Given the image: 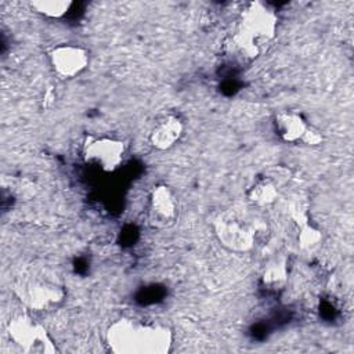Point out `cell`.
Wrapping results in <instances>:
<instances>
[{
	"label": "cell",
	"mask_w": 354,
	"mask_h": 354,
	"mask_svg": "<svg viewBox=\"0 0 354 354\" xmlns=\"http://www.w3.org/2000/svg\"><path fill=\"white\" fill-rule=\"evenodd\" d=\"M278 22V14L270 4L259 0L249 3L230 37L231 53L243 61L259 58L274 41Z\"/></svg>",
	"instance_id": "1"
},
{
	"label": "cell",
	"mask_w": 354,
	"mask_h": 354,
	"mask_svg": "<svg viewBox=\"0 0 354 354\" xmlns=\"http://www.w3.org/2000/svg\"><path fill=\"white\" fill-rule=\"evenodd\" d=\"M173 340L169 326L133 318H119L105 332L108 350L115 354H167Z\"/></svg>",
	"instance_id": "2"
},
{
	"label": "cell",
	"mask_w": 354,
	"mask_h": 354,
	"mask_svg": "<svg viewBox=\"0 0 354 354\" xmlns=\"http://www.w3.org/2000/svg\"><path fill=\"white\" fill-rule=\"evenodd\" d=\"M254 209V207H253ZM243 209L221 212L213 221L214 236L218 243L232 253H249L259 245H264L271 236V228L264 216Z\"/></svg>",
	"instance_id": "3"
},
{
	"label": "cell",
	"mask_w": 354,
	"mask_h": 354,
	"mask_svg": "<svg viewBox=\"0 0 354 354\" xmlns=\"http://www.w3.org/2000/svg\"><path fill=\"white\" fill-rule=\"evenodd\" d=\"M8 342L22 354H55L58 347L47 328L22 313L12 317L6 328Z\"/></svg>",
	"instance_id": "4"
},
{
	"label": "cell",
	"mask_w": 354,
	"mask_h": 354,
	"mask_svg": "<svg viewBox=\"0 0 354 354\" xmlns=\"http://www.w3.org/2000/svg\"><path fill=\"white\" fill-rule=\"evenodd\" d=\"M17 295L32 311H51L65 299V289L53 278L43 274H29L17 283Z\"/></svg>",
	"instance_id": "5"
},
{
	"label": "cell",
	"mask_w": 354,
	"mask_h": 354,
	"mask_svg": "<svg viewBox=\"0 0 354 354\" xmlns=\"http://www.w3.org/2000/svg\"><path fill=\"white\" fill-rule=\"evenodd\" d=\"M126 144L111 136L86 134L82 142V159L104 173H115L126 156Z\"/></svg>",
	"instance_id": "6"
},
{
	"label": "cell",
	"mask_w": 354,
	"mask_h": 354,
	"mask_svg": "<svg viewBox=\"0 0 354 354\" xmlns=\"http://www.w3.org/2000/svg\"><path fill=\"white\" fill-rule=\"evenodd\" d=\"M274 127L278 137L288 144L318 147L325 140L324 133L295 109H283L275 113Z\"/></svg>",
	"instance_id": "7"
},
{
	"label": "cell",
	"mask_w": 354,
	"mask_h": 354,
	"mask_svg": "<svg viewBox=\"0 0 354 354\" xmlns=\"http://www.w3.org/2000/svg\"><path fill=\"white\" fill-rule=\"evenodd\" d=\"M53 72L61 79H73L84 72L90 64V51L76 43H61L47 53Z\"/></svg>",
	"instance_id": "8"
},
{
	"label": "cell",
	"mask_w": 354,
	"mask_h": 354,
	"mask_svg": "<svg viewBox=\"0 0 354 354\" xmlns=\"http://www.w3.org/2000/svg\"><path fill=\"white\" fill-rule=\"evenodd\" d=\"M289 180V171L285 167L275 166L259 174L246 191V198L252 207L263 210L272 206L281 195L282 185Z\"/></svg>",
	"instance_id": "9"
},
{
	"label": "cell",
	"mask_w": 354,
	"mask_h": 354,
	"mask_svg": "<svg viewBox=\"0 0 354 354\" xmlns=\"http://www.w3.org/2000/svg\"><path fill=\"white\" fill-rule=\"evenodd\" d=\"M178 218V199L166 184H156L148 198V221L152 228L167 230Z\"/></svg>",
	"instance_id": "10"
},
{
	"label": "cell",
	"mask_w": 354,
	"mask_h": 354,
	"mask_svg": "<svg viewBox=\"0 0 354 354\" xmlns=\"http://www.w3.org/2000/svg\"><path fill=\"white\" fill-rule=\"evenodd\" d=\"M184 122L176 113H166L162 115L152 126L148 134L149 144L158 151H169L184 136Z\"/></svg>",
	"instance_id": "11"
},
{
	"label": "cell",
	"mask_w": 354,
	"mask_h": 354,
	"mask_svg": "<svg viewBox=\"0 0 354 354\" xmlns=\"http://www.w3.org/2000/svg\"><path fill=\"white\" fill-rule=\"evenodd\" d=\"M288 212L295 227L297 246L303 252L315 250L322 242L321 230L311 221L308 213L297 203H290Z\"/></svg>",
	"instance_id": "12"
},
{
	"label": "cell",
	"mask_w": 354,
	"mask_h": 354,
	"mask_svg": "<svg viewBox=\"0 0 354 354\" xmlns=\"http://www.w3.org/2000/svg\"><path fill=\"white\" fill-rule=\"evenodd\" d=\"M260 285L267 292H279L282 290L289 279V267L288 259L282 254L274 256L270 259L261 268L260 272Z\"/></svg>",
	"instance_id": "13"
},
{
	"label": "cell",
	"mask_w": 354,
	"mask_h": 354,
	"mask_svg": "<svg viewBox=\"0 0 354 354\" xmlns=\"http://www.w3.org/2000/svg\"><path fill=\"white\" fill-rule=\"evenodd\" d=\"M72 0H36L30 1L29 7L33 12L47 18V19H61L72 8Z\"/></svg>",
	"instance_id": "14"
},
{
	"label": "cell",
	"mask_w": 354,
	"mask_h": 354,
	"mask_svg": "<svg viewBox=\"0 0 354 354\" xmlns=\"http://www.w3.org/2000/svg\"><path fill=\"white\" fill-rule=\"evenodd\" d=\"M54 100H55V94L51 88H48L46 93H44V98H43V106L44 108H51L53 104H54Z\"/></svg>",
	"instance_id": "15"
}]
</instances>
